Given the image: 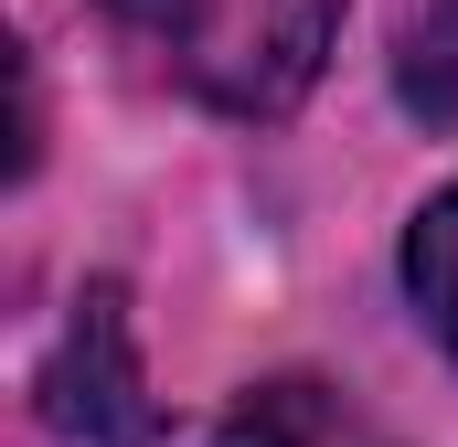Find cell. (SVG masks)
Wrapping results in <instances>:
<instances>
[{"instance_id": "6da1fadb", "label": "cell", "mask_w": 458, "mask_h": 447, "mask_svg": "<svg viewBox=\"0 0 458 447\" xmlns=\"http://www.w3.org/2000/svg\"><path fill=\"white\" fill-rule=\"evenodd\" d=\"M107 21L182 97L225 117H288L342 32V0H107Z\"/></svg>"}, {"instance_id": "7a4b0ae2", "label": "cell", "mask_w": 458, "mask_h": 447, "mask_svg": "<svg viewBox=\"0 0 458 447\" xmlns=\"http://www.w3.org/2000/svg\"><path fill=\"white\" fill-rule=\"evenodd\" d=\"M43 426L75 447H149L160 437V394L139 373V331H128V299L117 277H97L75 299V320L43 362Z\"/></svg>"}, {"instance_id": "3957f363", "label": "cell", "mask_w": 458, "mask_h": 447, "mask_svg": "<svg viewBox=\"0 0 458 447\" xmlns=\"http://www.w3.org/2000/svg\"><path fill=\"white\" fill-rule=\"evenodd\" d=\"M214 447H394V437L352 405L342 384H320V373H277V384H245V394L225 405Z\"/></svg>"}, {"instance_id": "277c9868", "label": "cell", "mask_w": 458, "mask_h": 447, "mask_svg": "<svg viewBox=\"0 0 458 447\" xmlns=\"http://www.w3.org/2000/svg\"><path fill=\"white\" fill-rule=\"evenodd\" d=\"M394 97L427 128H458V0H416L394 32Z\"/></svg>"}, {"instance_id": "5b68a950", "label": "cell", "mask_w": 458, "mask_h": 447, "mask_svg": "<svg viewBox=\"0 0 458 447\" xmlns=\"http://www.w3.org/2000/svg\"><path fill=\"white\" fill-rule=\"evenodd\" d=\"M405 288H416V320L458 351V181L416 214V234H405Z\"/></svg>"}]
</instances>
